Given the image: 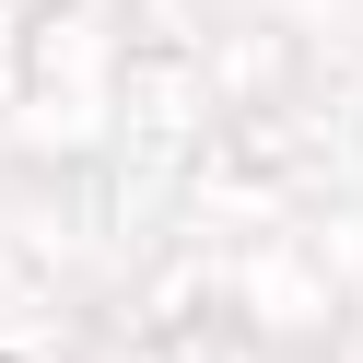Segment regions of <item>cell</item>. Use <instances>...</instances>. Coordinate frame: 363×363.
I'll list each match as a JSON object with an SVG mask.
<instances>
[]
</instances>
